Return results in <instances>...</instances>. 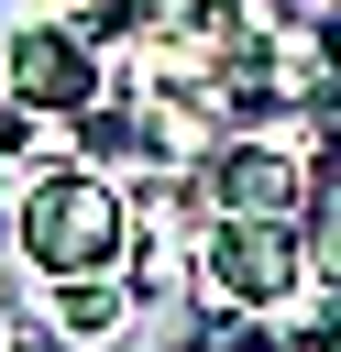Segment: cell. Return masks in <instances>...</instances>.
<instances>
[{"label":"cell","instance_id":"3","mask_svg":"<svg viewBox=\"0 0 341 352\" xmlns=\"http://www.w3.org/2000/svg\"><path fill=\"white\" fill-rule=\"evenodd\" d=\"M11 99H22V110H44V121H77V110L99 99V55H88V33L33 22V33L11 44Z\"/></svg>","mask_w":341,"mask_h":352},{"label":"cell","instance_id":"6","mask_svg":"<svg viewBox=\"0 0 341 352\" xmlns=\"http://www.w3.org/2000/svg\"><path fill=\"white\" fill-rule=\"evenodd\" d=\"M198 352H275V341H253V330H220V341H198Z\"/></svg>","mask_w":341,"mask_h":352},{"label":"cell","instance_id":"5","mask_svg":"<svg viewBox=\"0 0 341 352\" xmlns=\"http://www.w3.org/2000/svg\"><path fill=\"white\" fill-rule=\"evenodd\" d=\"M110 319H121V286H110V275H66V297H55V330H66V341H99Z\"/></svg>","mask_w":341,"mask_h":352},{"label":"cell","instance_id":"1","mask_svg":"<svg viewBox=\"0 0 341 352\" xmlns=\"http://www.w3.org/2000/svg\"><path fill=\"white\" fill-rule=\"evenodd\" d=\"M0 231H11V253L33 264V275H121V253H132V209H121V187L110 176H88V165H33L22 187H11V209H0Z\"/></svg>","mask_w":341,"mask_h":352},{"label":"cell","instance_id":"8","mask_svg":"<svg viewBox=\"0 0 341 352\" xmlns=\"http://www.w3.org/2000/svg\"><path fill=\"white\" fill-rule=\"evenodd\" d=\"M0 352H66V341H0Z\"/></svg>","mask_w":341,"mask_h":352},{"label":"cell","instance_id":"4","mask_svg":"<svg viewBox=\"0 0 341 352\" xmlns=\"http://www.w3.org/2000/svg\"><path fill=\"white\" fill-rule=\"evenodd\" d=\"M308 275L341 297V154H319V176H308Z\"/></svg>","mask_w":341,"mask_h":352},{"label":"cell","instance_id":"7","mask_svg":"<svg viewBox=\"0 0 341 352\" xmlns=\"http://www.w3.org/2000/svg\"><path fill=\"white\" fill-rule=\"evenodd\" d=\"M275 352H341V330H308V341H275Z\"/></svg>","mask_w":341,"mask_h":352},{"label":"cell","instance_id":"2","mask_svg":"<svg viewBox=\"0 0 341 352\" xmlns=\"http://www.w3.org/2000/svg\"><path fill=\"white\" fill-rule=\"evenodd\" d=\"M308 286V231H297V209H209V231H198V297L209 308H286Z\"/></svg>","mask_w":341,"mask_h":352}]
</instances>
